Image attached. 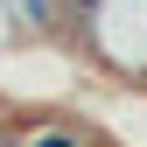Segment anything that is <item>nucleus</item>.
Masks as SVG:
<instances>
[{
    "mask_svg": "<svg viewBox=\"0 0 147 147\" xmlns=\"http://www.w3.org/2000/svg\"><path fill=\"white\" fill-rule=\"evenodd\" d=\"M77 42L112 77L147 84V0H91V14L77 21Z\"/></svg>",
    "mask_w": 147,
    "mask_h": 147,
    "instance_id": "obj_1",
    "label": "nucleus"
},
{
    "mask_svg": "<svg viewBox=\"0 0 147 147\" xmlns=\"http://www.w3.org/2000/svg\"><path fill=\"white\" fill-rule=\"evenodd\" d=\"M21 147H98V133L77 126V119H35L21 133Z\"/></svg>",
    "mask_w": 147,
    "mask_h": 147,
    "instance_id": "obj_2",
    "label": "nucleus"
},
{
    "mask_svg": "<svg viewBox=\"0 0 147 147\" xmlns=\"http://www.w3.org/2000/svg\"><path fill=\"white\" fill-rule=\"evenodd\" d=\"M7 35H14V14H7V0H0V42H7Z\"/></svg>",
    "mask_w": 147,
    "mask_h": 147,
    "instance_id": "obj_3",
    "label": "nucleus"
}]
</instances>
